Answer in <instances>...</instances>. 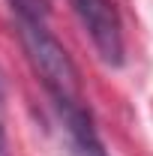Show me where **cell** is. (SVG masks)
I'll use <instances>...</instances> for the list:
<instances>
[{"instance_id":"7a4b0ae2","label":"cell","mask_w":153,"mask_h":156,"mask_svg":"<svg viewBox=\"0 0 153 156\" xmlns=\"http://www.w3.org/2000/svg\"><path fill=\"white\" fill-rule=\"evenodd\" d=\"M69 6L81 21L84 33L90 36L99 60L111 69H120L126 60V39L114 0H69Z\"/></svg>"},{"instance_id":"3957f363","label":"cell","mask_w":153,"mask_h":156,"mask_svg":"<svg viewBox=\"0 0 153 156\" xmlns=\"http://www.w3.org/2000/svg\"><path fill=\"white\" fill-rule=\"evenodd\" d=\"M57 117L63 123V129H66L72 156H108L102 138H99V129L93 123V114H90V108L84 102L57 108Z\"/></svg>"},{"instance_id":"6da1fadb","label":"cell","mask_w":153,"mask_h":156,"mask_svg":"<svg viewBox=\"0 0 153 156\" xmlns=\"http://www.w3.org/2000/svg\"><path fill=\"white\" fill-rule=\"evenodd\" d=\"M15 27H18V39H21L24 54H27V63L33 66V72L42 81L45 93L51 96L54 108L84 102L78 69L72 63V57H69V51L60 45V39L45 24L15 21Z\"/></svg>"},{"instance_id":"277c9868","label":"cell","mask_w":153,"mask_h":156,"mask_svg":"<svg viewBox=\"0 0 153 156\" xmlns=\"http://www.w3.org/2000/svg\"><path fill=\"white\" fill-rule=\"evenodd\" d=\"M9 9L15 12V21H33L45 24L51 15V0H6Z\"/></svg>"},{"instance_id":"5b68a950","label":"cell","mask_w":153,"mask_h":156,"mask_svg":"<svg viewBox=\"0 0 153 156\" xmlns=\"http://www.w3.org/2000/svg\"><path fill=\"white\" fill-rule=\"evenodd\" d=\"M0 156H12V150H9V132H6V96H3V84H0Z\"/></svg>"}]
</instances>
